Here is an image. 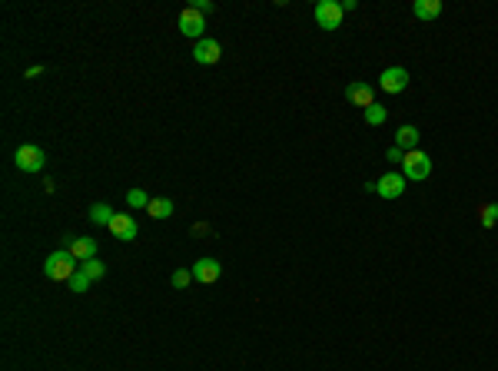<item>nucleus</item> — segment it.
Here are the masks:
<instances>
[{
  "label": "nucleus",
  "mask_w": 498,
  "mask_h": 371,
  "mask_svg": "<svg viewBox=\"0 0 498 371\" xmlns=\"http://www.w3.org/2000/svg\"><path fill=\"white\" fill-rule=\"evenodd\" d=\"M190 7H196V10H200V14H203V17H206V14H213V10H216V7H213V0H193Z\"/></svg>",
  "instance_id": "nucleus-23"
},
{
  "label": "nucleus",
  "mask_w": 498,
  "mask_h": 371,
  "mask_svg": "<svg viewBox=\"0 0 498 371\" xmlns=\"http://www.w3.org/2000/svg\"><path fill=\"white\" fill-rule=\"evenodd\" d=\"M405 182L409 179H405L402 172H385L382 179H375V192H379L382 199H399L405 192Z\"/></svg>",
  "instance_id": "nucleus-7"
},
{
  "label": "nucleus",
  "mask_w": 498,
  "mask_h": 371,
  "mask_svg": "<svg viewBox=\"0 0 498 371\" xmlns=\"http://www.w3.org/2000/svg\"><path fill=\"white\" fill-rule=\"evenodd\" d=\"M80 272H83V276H90V278L96 282V278H103V276H106V266L100 262V258H86L83 266H80Z\"/></svg>",
  "instance_id": "nucleus-18"
},
{
  "label": "nucleus",
  "mask_w": 498,
  "mask_h": 371,
  "mask_svg": "<svg viewBox=\"0 0 498 371\" xmlns=\"http://www.w3.org/2000/svg\"><path fill=\"white\" fill-rule=\"evenodd\" d=\"M220 57H223L220 40H213V37L196 40V47H193V60H196V63H203V67H213V63H220Z\"/></svg>",
  "instance_id": "nucleus-6"
},
{
  "label": "nucleus",
  "mask_w": 498,
  "mask_h": 371,
  "mask_svg": "<svg viewBox=\"0 0 498 371\" xmlns=\"http://www.w3.org/2000/svg\"><path fill=\"white\" fill-rule=\"evenodd\" d=\"M113 216H116V212L110 209L106 202H96L93 209H90V222H93V226H106V229H110V222H113Z\"/></svg>",
  "instance_id": "nucleus-15"
},
{
  "label": "nucleus",
  "mask_w": 498,
  "mask_h": 371,
  "mask_svg": "<svg viewBox=\"0 0 498 371\" xmlns=\"http://www.w3.org/2000/svg\"><path fill=\"white\" fill-rule=\"evenodd\" d=\"M180 33L183 37H193V40H203V33H206V17H203L196 7H183L180 10Z\"/></svg>",
  "instance_id": "nucleus-5"
},
{
  "label": "nucleus",
  "mask_w": 498,
  "mask_h": 371,
  "mask_svg": "<svg viewBox=\"0 0 498 371\" xmlns=\"http://www.w3.org/2000/svg\"><path fill=\"white\" fill-rule=\"evenodd\" d=\"M312 17H316V23L322 30H339V27H342L345 10H342L339 0H319L316 10H312Z\"/></svg>",
  "instance_id": "nucleus-4"
},
{
  "label": "nucleus",
  "mask_w": 498,
  "mask_h": 371,
  "mask_svg": "<svg viewBox=\"0 0 498 371\" xmlns=\"http://www.w3.org/2000/svg\"><path fill=\"white\" fill-rule=\"evenodd\" d=\"M385 116H389V113H385V106L372 103L369 110H365V123H369V126H382V123H385Z\"/></svg>",
  "instance_id": "nucleus-19"
},
{
  "label": "nucleus",
  "mask_w": 498,
  "mask_h": 371,
  "mask_svg": "<svg viewBox=\"0 0 498 371\" xmlns=\"http://www.w3.org/2000/svg\"><path fill=\"white\" fill-rule=\"evenodd\" d=\"M379 86H382L385 93H402L405 86H409V70L405 67H389L382 70V76H379Z\"/></svg>",
  "instance_id": "nucleus-8"
},
{
  "label": "nucleus",
  "mask_w": 498,
  "mask_h": 371,
  "mask_svg": "<svg viewBox=\"0 0 498 371\" xmlns=\"http://www.w3.org/2000/svg\"><path fill=\"white\" fill-rule=\"evenodd\" d=\"M126 202H130L133 209H146V206H150V196H146L143 189H130L126 192Z\"/></svg>",
  "instance_id": "nucleus-20"
},
{
  "label": "nucleus",
  "mask_w": 498,
  "mask_h": 371,
  "mask_svg": "<svg viewBox=\"0 0 498 371\" xmlns=\"http://www.w3.org/2000/svg\"><path fill=\"white\" fill-rule=\"evenodd\" d=\"M193 282V272H186V268H180V272H173V286L176 288H186Z\"/></svg>",
  "instance_id": "nucleus-22"
},
{
  "label": "nucleus",
  "mask_w": 498,
  "mask_h": 371,
  "mask_svg": "<svg viewBox=\"0 0 498 371\" xmlns=\"http://www.w3.org/2000/svg\"><path fill=\"white\" fill-rule=\"evenodd\" d=\"M190 272H193V278H196L200 286H213V282L223 276V266L216 262V258H200V262H196Z\"/></svg>",
  "instance_id": "nucleus-10"
},
{
  "label": "nucleus",
  "mask_w": 498,
  "mask_h": 371,
  "mask_svg": "<svg viewBox=\"0 0 498 371\" xmlns=\"http://www.w3.org/2000/svg\"><path fill=\"white\" fill-rule=\"evenodd\" d=\"M67 252L77 262H86V258H96V239H86V236H70L67 239Z\"/></svg>",
  "instance_id": "nucleus-11"
},
{
  "label": "nucleus",
  "mask_w": 498,
  "mask_h": 371,
  "mask_svg": "<svg viewBox=\"0 0 498 371\" xmlns=\"http://www.w3.org/2000/svg\"><path fill=\"white\" fill-rule=\"evenodd\" d=\"M419 126H412V123H405V126H399V133H395V146L402 152H412V150H419Z\"/></svg>",
  "instance_id": "nucleus-13"
},
{
  "label": "nucleus",
  "mask_w": 498,
  "mask_h": 371,
  "mask_svg": "<svg viewBox=\"0 0 498 371\" xmlns=\"http://www.w3.org/2000/svg\"><path fill=\"white\" fill-rule=\"evenodd\" d=\"M412 14L419 20H435L442 14V0H415L412 4Z\"/></svg>",
  "instance_id": "nucleus-14"
},
{
  "label": "nucleus",
  "mask_w": 498,
  "mask_h": 371,
  "mask_svg": "<svg viewBox=\"0 0 498 371\" xmlns=\"http://www.w3.org/2000/svg\"><path fill=\"white\" fill-rule=\"evenodd\" d=\"M146 212H150V219H170L173 216V199H150Z\"/></svg>",
  "instance_id": "nucleus-16"
},
{
  "label": "nucleus",
  "mask_w": 498,
  "mask_h": 371,
  "mask_svg": "<svg viewBox=\"0 0 498 371\" xmlns=\"http://www.w3.org/2000/svg\"><path fill=\"white\" fill-rule=\"evenodd\" d=\"M355 7H359V4H355V0H342V10H345V14H352Z\"/></svg>",
  "instance_id": "nucleus-25"
},
{
  "label": "nucleus",
  "mask_w": 498,
  "mask_h": 371,
  "mask_svg": "<svg viewBox=\"0 0 498 371\" xmlns=\"http://www.w3.org/2000/svg\"><path fill=\"white\" fill-rule=\"evenodd\" d=\"M90 282H93V278H90V276H83V272H77V276L70 278V292H86V288H90Z\"/></svg>",
  "instance_id": "nucleus-21"
},
{
  "label": "nucleus",
  "mask_w": 498,
  "mask_h": 371,
  "mask_svg": "<svg viewBox=\"0 0 498 371\" xmlns=\"http://www.w3.org/2000/svg\"><path fill=\"white\" fill-rule=\"evenodd\" d=\"M110 232H113V239H120V242H133L140 226H136V219L130 212H116L113 222H110Z\"/></svg>",
  "instance_id": "nucleus-9"
},
{
  "label": "nucleus",
  "mask_w": 498,
  "mask_h": 371,
  "mask_svg": "<svg viewBox=\"0 0 498 371\" xmlns=\"http://www.w3.org/2000/svg\"><path fill=\"white\" fill-rule=\"evenodd\" d=\"M14 162H17L20 172H40L44 166H47V152L40 150V146H34V143H24V146H17V152H14Z\"/></svg>",
  "instance_id": "nucleus-3"
},
{
  "label": "nucleus",
  "mask_w": 498,
  "mask_h": 371,
  "mask_svg": "<svg viewBox=\"0 0 498 371\" xmlns=\"http://www.w3.org/2000/svg\"><path fill=\"white\" fill-rule=\"evenodd\" d=\"M345 100L355 106H362V110H369V106L375 103V93H372V86L362 83V80H355V83L345 86Z\"/></svg>",
  "instance_id": "nucleus-12"
},
{
  "label": "nucleus",
  "mask_w": 498,
  "mask_h": 371,
  "mask_svg": "<svg viewBox=\"0 0 498 371\" xmlns=\"http://www.w3.org/2000/svg\"><path fill=\"white\" fill-rule=\"evenodd\" d=\"M385 156H389V162H399V166H402V160H405V152L399 150V146H389V152H385Z\"/></svg>",
  "instance_id": "nucleus-24"
},
{
  "label": "nucleus",
  "mask_w": 498,
  "mask_h": 371,
  "mask_svg": "<svg viewBox=\"0 0 498 371\" xmlns=\"http://www.w3.org/2000/svg\"><path fill=\"white\" fill-rule=\"evenodd\" d=\"M429 172H432L429 152H422V150L405 152V160H402V176H405V179H409V182H422V179H429Z\"/></svg>",
  "instance_id": "nucleus-2"
},
{
  "label": "nucleus",
  "mask_w": 498,
  "mask_h": 371,
  "mask_svg": "<svg viewBox=\"0 0 498 371\" xmlns=\"http://www.w3.org/2000/svg\"><path fill=\"white\" fill-rule=\"evenodd\" d=\"M80 272L77 258L70 256L67 249H60V252H50L47 262H44V276L50 278V282H70V278Z\"/></svg>",
  "instance_id": "nucleus-1"
},
{
  "label": "nucleus",
  "mask_w": 498,
  "mask_h": 371,
  "mask_svg": "<svg viewBox=\"0 0 498 371\" xmlns=\"http://www.w3.org/2000/svg\"><path fill=\"white\" fill-rule=\"evenodd\" d=\"M479 219H482L485 229H495L498 226V202H485V206L479 209Z\"/></svg>",
  "instance_id": "nucleus-17"
}]
</instances>
